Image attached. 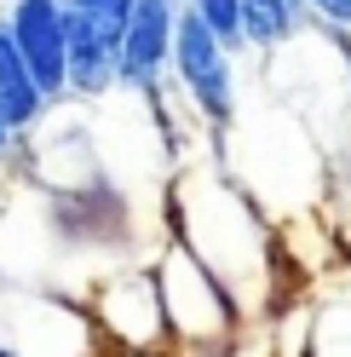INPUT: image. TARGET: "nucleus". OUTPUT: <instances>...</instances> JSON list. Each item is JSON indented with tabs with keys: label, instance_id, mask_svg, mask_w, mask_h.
<instances>
[{
	"label": "nucleus",
	"instance_id": "20e7f679",
	"mask_svg": "<svg viewBox=\"0 0 351 357\" xmlns=\"http://www.w3.org/2000/svg\"><path fill=\"white\" fill-rule=\"evenodd\" d=\"M173 0H133L127 17V40H121V81L127 86H156L162 63L173 58Z\"/></svg>",
	"mask_w": 351,
	"mask_h": 357
},
{
	"label": "nucleus",
	"instance_id": "6e6552de",
	"mask_svg": "<svg viewBox=\"0 0 351 357\" xmlns=\"http://www.w3.org/2000/svg\"><path fill=\"white\" fill-rule=\"evenodd\" d=\"M317 17H328V24H340V29H351V0H305Z\"/></svg>",
	"mask_w": 351,
	"mask_h": 357
},
{
	"label": "nucleus",
	"instance_id": "f257e3e1",
	"mask_svg": "<svg viewBox=\"0 0 351 357\" xmlns=\"http://www.w3.org/2000/svg\"><path fill=\"white\" fill-rule=\"evenodd\" d=\"M133 0H63V40H70V86L104 93L121 81V40Z\"/></svg>",
	"mask_w": 351,
	"mask_h": 357
},
{
	"label": "nucleus",
	"instance_id": "f03ea898",
	"mask_svg": "<svg viewBox=\"0 0 351 357\" xmlns=\"http://www.w3.org/2000/svg\"><path fill=\"white\" fill-rule=\"evenodd\" d=\"M231 40L219 35L196 6L179 12V29H173V63H179V81L190 86V98L202 104L208 121L231 116Z\"/></svg>",
	"mask_w": 351,
	"mask_h": 357
},
{
	"label": "nucleus",
	"instance_id": "423d86ee",
	"mask_svg": "<svg viewBox=\"0 0 351 357\" xmlns=\"http://www.w3.org/2000/svg\"><path fill=\"white\" fill-rule=\"evenodd\" d=\"M305 0H242V40L254 47H282L299 24Z\"/></svg>",
	"mask_w": 351,
	"mask_h": 357
},
{
	"label": "nucleus",
	"instance_id": "9d476101",
	"mask_svg": "<svg viewBox=\"0 0 351 357\" xmlns=\"http://www.w3.org/2000/svg\"><path fill=\"white\" fill-rule=\"evenodd\" d=\"M0 357H6V351H0Z\"/></svg>",
	"mask_w": 351,
	"mask_h": 357
},
{
	"label": "nucleus",
	"instance_id": "0eeeda50",
	"mask_svg": "<svg viewBox=\"0 0 351 357\" xmlns=\"http://www.w3.org/2000/svg\"><path fill=\"white\" fill-rule=\"evenodd\" d=\"M190 6L202 12L208 24H213L219 35H225V40H231V47L242 40V0H190Z\"/></svg>",
	"mask_w": 351,
	"mask_h": 357
},
{
	"label": "nucleus",
	"instance_id": "7ed1b4c3",
	"mask_svg": "<svg viewBox=\"0 0 351 357\" xmlns=\"http://www.w3.org/2000/svg\"><path fill=\"white\" fill-rule=\"evenodd\" d=\"M12 40L24 63L35 70L40 93H63L70 86V40H63V0H17L12 6Z\"/></svg>",
	"mask_w": 351,
	"mask_h": 357
},
{
	"label": "nucleus",
	"instance_id": "39448f33",
	"mask_svg": "<svg viewBox=\"0 0 351 357\" xmlns=\"http://www.w3.org/2000/svg\"><path fill=\"white\" fill-rule=\"evenodd\" d=\"M40 81H35V70L24 63V52H17V40H12V29H0V109H6V121L12 127H29L35 116H40Z\"/></svg>",
	"mask_w": 351,
	"mask_h": 357
},
{
	"label": "nucleus",
	"instance_id": "1a4fd4ad",
	"mask_svg": "<svg viewBox=\"0 0 351 357\" xmlns=\"http://www.w3.org/2000/svg\"><path fill=\"white\" fill-rule=\"evenodd\" d=\"M12 132H17V127L6 121V109H0V150H6V144H12Z\"/></svg>",
	"mask_w": 351,
	"mask_h": 357
}]
</instances>
